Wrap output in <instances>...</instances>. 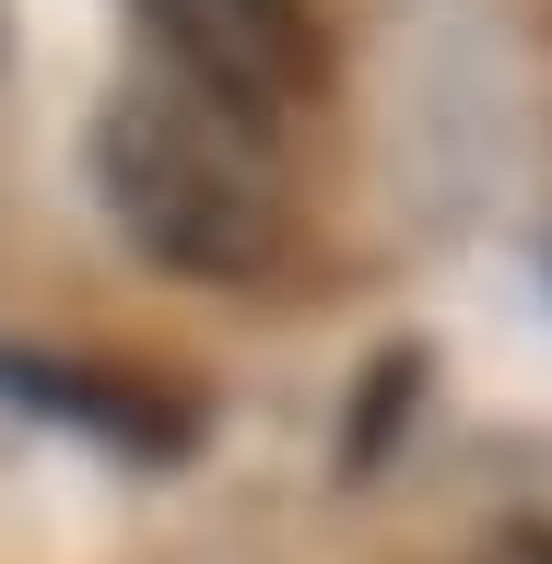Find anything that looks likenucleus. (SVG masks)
Wrapping results in <instances>:
<instances>
[{"label":"nucleus","instance_id":"obj_1","mask_svg":"<svg viewBox=\"0 0 552 564\" xmlns=\"http://www.w3.org/2000/svg\"><path fill=\"white\" fill-rule=\"evenodd\" d=\"M95 188L118 236L153 271L188 282H259L294 259V165L271 153V118L212 95L188 70L106 95L95 118Z\"/></svg>","mask_w":552,"mask_h":564},{"label":"nucleus","instance_id":"obj_2","mask_svg":"<svg viewBox=\"0 0 552 564\" xmlns=\"http://www.w3.org/2000/svg\"><path fill=\"white\" fill-rule=\"evenodd\" d=\"M141 24H153L165 70L259 106V118H294L329 83V35L306 0H141Z\"/></svg>","mask_w":552,"mask_h":564}]
</instances>
